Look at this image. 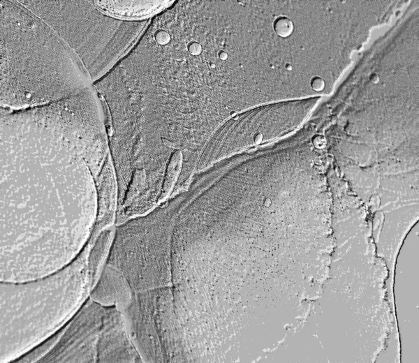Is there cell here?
<instances>
[{
  "instance_id": "obj_1",
  "label": "cell",
  "mask_w": 419,
  "mask_h": 363,
  "mask_svg": "<svg viewBox=\"0 0 419 363\" xmlns=\"http://www.w3.org/2000/svg\"><path fill=\"white\" fill-rule=\"evenodd\" d=\"M115 174L103 117L61 100L1 115V253L68 262L90 239Z\"/></svg>"
},
{
  "instance_id": "obj_2",
  "label": "cell",
  "mask_w": 419,
  "mask_h": 363,
  "mask_svg": "<svg viewBox=\"0 0 419 363\" xmlns=\"http://www.w3.org/2000/svg\"><path fill=\"white\" fill-rule=\"evenodd\" d=\"M81 60L18 1H1V104L20 110L60 101L91 86Z\"/></svg>"
},
{
  "instance_id": "obj_3",
  "label": "cell",
  "mask_w": 419,
  "mask_h": 363,
  "mask_svg": "<svg viewBox=\"0 0 419 363\" xmlns=\"http://www.w3.org/2000/svg\"><path fill=\"white\" fill-rule=\"evenodd\" d=\"M48 24L78 56L93 83L135 45L150 19L110 16L93 1H18Z\"/></svg>"
},
{
  "instance_id": "obj_4",
  "label": "cell",
  "mask_w": 419,
  "mask_h": 363,
  "mask_svg": "<svg viewBox=\"0 0 419 363\" xmlns=\"http://www.w3.org/2000/svg\"><path fill=\"white\" fill-rule=\"evenodd\" d=\"M17 362H138L122 312L89 297L71 318Z\"/></svg>"
},
{
  "instance_id": "obj_5",
  "label": "cell",
  "mask_w": 419,
  "mask_h": 363,
  "mask_svg": "<svg viewBox=\"0 0 419 363\" xmlns=\"http://www.w3.org/2000/svg\"><path fill=\"white\" fill-rule=\"evenodd\" d=\"M133 293L123 275L112 266L105 264L89 297L103 306H116L121 311L129 304Z\"/></svg>"
},
{
  "instance_id": "obj_6",
  "label": "cell",
  "mask_w": 419,
  "mask_h": 363,
  "mask_svg": "<svg viewBox=\"0 0 419 363\" xmlns=\"http://www.w3.org/2000/svg\"><path fill=\"white\" fill-rule=\"evenodd\" d=\"M106 14L128 21L151 19L172 6L170 1H93Z\"/></svg>"
},
{
  "instance_id": "obj_7",
  "label": "cell",
  "mask_w": 419,
  "mask_h": 363,
  "mask_svg": "<svg viewBox=\"0 0 419 363\" xmlns=\"http://www.w3.org/2000/svg\"><path fill=\"white\" fill-rule=\"evenodd\" d=\"M182 154L180 150L176 151L172 156L170 163L168 165L165 180L163 186L161 194L159 198L158 202L164 200L170 192L171 188L174 184L176 176L180 170L182 166Z\"/></svg>"
},
{
  "instance_id": "obj_8",
  "label": "cell",
  "mask_w": 419,
  "mask_h": 363,
  "mask_svg": "<svg viewBox=\"0 0 419 363\" xmlns=\"http://www.w3.org/2000/svg\"><path fill=\"white\" fill-rule=\"evenodd\" d=\"M274 29L278 36L286 38L292 34L293 24L288 17H279L274 21Z\"/></svg>"
},
{
  "instance_id": "obj_9",
  "label": "cell",
  "mask_w": 419,
  "mask_h": 363,
  "mask_svg": "<svg viewBox=\"0 0 419 363\" xmlns=\"http://www.w3.org/2000/svg\"><path fill=\"white\" fill-rule=\"evenodd\" d=\"M311 87L316 91H321L325 87V82L321 77H315L311 81Z\"/></svg>"
}]
</instances>
